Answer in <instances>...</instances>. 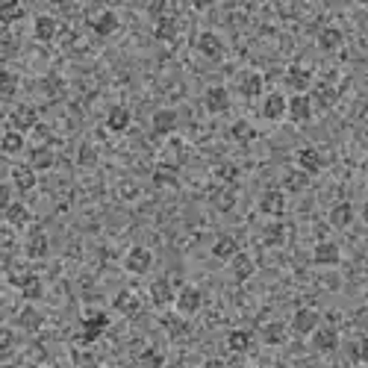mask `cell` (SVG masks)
<instances>
[{
	"label": "cell",
	"instance_id": "obj_41",
	"mask_svg": "<svg viewBox=\"0 0 368 368\" xmlns=\"http://www.w3.org/2000/svg\"><path fill=\"white\" fill-rule=\"evenodd\" d=\"M212 206H218L221 212H230L233 206H236V188H233V186L218 188V192L212 195Z\"/></svg>",
	"mask_w": 368,
	"mask_h": 368
},
{
	"label": "cell",
	"instance_id": "obj_27",
	"mask_svg": "<svg viewBox=\"0 0 368 368\" xmlns=\"http://www.w3.org/2000/svg\"><path fill=\"white\" fill-rule=\"evenodd\" d=\"M112 306L121 315H127V318H136L138 312H142V301L136 297V292H130V289H124V292H118L115 295V301H112Z\"/></svg>",
	"mask_w": 368,
	"mask_h": 368
},
{
	"label": "cell",
	"instance_id": "obj_18",
	"mask_svg": "<svg viewBox=\"0 0 368 368\" xmlns=\"http://www.w3.org/2000/svg\"><path fill=\"white\" fill-rule=\"evenodd\" d=\"M36 174H38V171H36L33 165H15L12 171H9V177H12V186H15L21 195H27V192H33V188H36V183H38Z\"/></svg>",
	"mask_w": 368,
	"mask_h": 368
},
{
	"label": "cell",
	"instance_id": "obj_5",
	"mask_svg": "<svg viewBox=\"0 0 368 368\" xmlns=\"http://www.w3.org/2000/svg\"><path fill=\"white\" fill-rule=\"evenodd\" d=\"M124 268H127L130 274L142 277V274H147V271L154 268V254L147 251V247L136 245V247H130V251H127V256H124Z\"/></svg>",
	"mask_w": 368,
	"mask_h": 368
},
{
	"label": "cell",
	"instance_id": "obj_23",
	"mask_svg": "<svg viewBox=\"0 0 368 368\" xmlns=\"http://www.w3.org/2000/svg\"><path fill=\"white\" fill-rule=\"evenodd\" d=\"M118 27H121V21H118V12H112V9H103V12H97L95 21H92L95 36H101V38H109L112 33H118Z\"/></svg>",
	"mask_w": 368,
	"mask_h": 368
},
{
	"label": "cell",
	"instance_id": "obj_36",
	"mask_svg": "<svg viewBox=\"0 0 368 368\" xmlns=\"http://www.w3.org/2000/svg\"><path fill=\"white\" fill-rule=\"evenodd\" d=\"M306 186H310V174H304L301 168H292V171H286V174H283V192L301 195Z\"/></svg>",
	"mask_w": 368,
	"mask_h": 368
},
{
	"label": "cell",
	"instance_id": "obj_35",
	"mask_svg": "<svg viewBox=\"0 0 368 368\" xmlns=\"http://www.w3.org/2000/svg\"><path fill=\"white\" fill-rule=\"evenodd\" d=\"M286 236H289L286 224L283 221H271V224H265V230H262V245L265 247H283Z\"/></svg>",
	"mask_w": 368,
	"mask_h": 368
},
{
	"label": "cell",
	"instance_id": "obj_8",
	"mask_svg": "<svg viewBox=\"0 0 368 368\" xmlns=\"http://www.w3.org/2000/svg\"><path fill=\"white\" fill-rule=\"evenodd\" d=\"M230 103H233L230 101V92H227L224 86H210L204 92V109L210 115H224L227 109H230Z\"/></svg>",
	"mask_w": 368,
	"mask_h": 368
},
{
	"label": "cell",
	"instance_id": "obj_30",
	"mask_svg": "<svg viewBox=\"0 0 368 368\" xmlns=\"http://www.w3.org/2000/svg\"><path fill=\"white\" fill-rule=\"evenodd\" d=\"M236 254H238V242H236L233 236H227V233H224V236H218L215 242H212V256H215V260L230 262Z\"/></svg>",
	"mask_w": 368,
	"mask_h": 368
},
{
	"label": "cell",
	"instance_id": "obj_43",
	"mask_svg": "<svg viewBox=\"0 0 368 368\" xmlns=\"http://www.w3.org/2000/svg\"><path fill=\"white\" fill-rule=\"evenodd\" d=\"M18 324H21L24 330H38V327H42V312H36L33 306H27V310L18 315Z\"/></svg>",
	"mask_w": 368,
	"mask_h": 368
},
{
	"label": "cell",
	"instance_id": "obj_12",
	"mask_svg": "<svg viewBox=\"0 0 368 368\" xmlns=\"http://www.w3.org/2000/svg\"><path fill=\"white\" fill-rule=\"evenodd\" d=\"M24 254H27V260H45V256L51 254V238H47V233L45 230L29 233L24 242Z\"/></svg>",
	"mask_w": 368,
	"mask_h": 368
},
{
	"label": "cell",
	"instance_id": "obj_6",
	"mask_svg": "<svg viewBox=\"0 0 368 368\" xmlns=\"http://www.w3.org/2000/svg\"><path fill=\"white\" fill-rule=\"evenodd\" d=\"M197 53H201L204 59H212V62H221L224 59V42H221V36L212 33V29H204L201 36H197Z\"/></svg>",
	"mask_w": 368,
	"mask_h": 368
},
{
	"label": "cell",
	"instance_id": "obj_48",
	"mask_svg": "<svg viewBox=\"0 0 368 368\" xmlns=\"http://www.w3.org/2000/svg\"><path fill=\"white\" fill-rule=\"evenodd\" d=\"M12 345H15V336H12V330H9V327H3V330H0V354H9L12 351Z\"/></svg>",
	"mask_w": 368,
	"mask_h": 368
},
{
	"label": "cell",
	"instance_id": "obj_34",
	"mask_svg": "<svg viewBox=\"0 0 368 368\" xmlns=\"http://www.w3.org/2000/svg\"><path fill=\"white\" fill-rule=\"evenodd\" d=\"M254 345V333L251 330H230L227 333V351L230 354H247Z\"/></svg>",
	"mask_w": 368,
	"mask_h": 368
},
{
	"label": "cell",
	"instance_id": "obj_24",
	"mask_svg": "<svg viewBox=\"0 0 368 368\" xmlns=\"http://www.w3.org/2000/svg\"><path fill=\"white\" fill-rule=\"evenodd\" d=\"M292 118L295 124H306L312 118V101H310V95H295L289 97V112H286Z\"/></svg>",
	"mask_w": 368,
	"mask_h": 368
},
{
	"label": "cell",
	"instance_id": "obj_44",
	"mask_svg": "<svg viewBox=\"0 0 368 368\" xmlns=\"http://www.w3.org/2000/svg\"><path fill=\"white\" fill-rule=\"evenodd\" d=\"M215 177L221 183H227V186H236V180H238V168L233 165V162H221L215 168Z\"/></svg>",
	"mask_w": 368,
	"mask_h": 368
},
{
	"label": "cell",
	"instance_id": "obj_25",
	"mask_svg": "<svg viewBox=\"0 0 368 368\" xmlns=\"http://www.w3.org/2000/svg\"><path fill=\"white\" fill-rule=\"evenodd\" d=\"M33 36H36V42H53V38L59 36V21L53 15H38L36 21H33Z\"/></svg>",
	"mask_w": 368,
	"mask_h": 368
},
{
	"label": "cell",
	"instance_id": "obj_20",
	"mask_svg": "<svg viewBox=\"0 0 368 368\" xmlns=\"http://www.w3.org/2000/svg\"><path fill=\"white\" fill-rule=\"evenodd\" d=\"M312 347L318 354H333L339 347V330L336 327H318L312 333Z\"/></svg>",
	"mask_w": 368,
	"mask_h": 368
},
{
	"label": "cell",
	"instance_id": "obj_45",
	"mask_svg": "<svg viewBox=\"0 0 368 368\" xmlns=\"http://www.w3.org/2000/svg\"><path fill=\"white\" fill-rule=\"evenodd\" d=\"M138 363H142V368H162L165 356L156 351V347H147V351H142V356H138Z\"/></svg>",
	"mask_w": 368,
	"mask_h": 368
},
{
	"label": "cell",
	"instance_id": "obj_1",
	"mask_svg": "<svg viewBox=\"0 0 368 368\" xmlns=\"http://www.w3.org/2000/svg\"><path fill=\"white\" fill-rule=\"evenodd\" d=\"M106 330H109V315L101 312V310H92V312L83 315V321H79V336L77 339L83 345H95Z\"/></svg>",
	"mask_w": 368,
	"mask_h": 368
},
{
	"label": "cell",
	"instance_id": "obj_16",
	"mask_svg": "<svg viewBox=\"0 0 368 368\" xmlns=\"http://www.w3.org/2000/svg\"><path fill=\"white\" fill-rule=\"evenodd\" d=\"M177 121H180V118H177V112L174 109H156L154 112V118H151V130H154V136H171L174 130H177Z\"/></svg>",
	"mask_w": 368,
	"mask_h": 368
},
{
	"label": "cell",
	"instance_id": "obj_54",
	"mask_svg": "<svg viewBox=\"0 0 368 368\" xmlns=\"http://www.w3.org/2000/svg\"><path fill=\"white\" fill-rule=\"evenodd\" d=\"M230 368H247V365H242V363H236V365H230Z\"/></svg>",
	"mask_w": 368,
	"mask_h": 368
},
{
	"label": "cell",
	"instance_id": "obj_37",
	"mask_svg": "<svg viewBox=\"0 0 368 368\" xmlns=\"http://www.w3.org/2000/svg\"><path fill=\"white\" fill-rule=\"evenodd\" d=\"M24 133H15V130H6L3 138H0V151H3L6 156H18L24 151Z\"/></svg>",
	"mask_w": 368,
	"mask_h": 368
},
{
	"label": "cell",
	"instance_id": "obj_28",
	"mask_svg": "<svg viewBox=\"0 0 368 368\" xmlns=\"http://www.w3.org/2000/svg\"><path fill=\"white\" fill-rule=\"evenodd\" d=\"M354 204H347V201H339V204H333L330 206V224L336 227V230H345V227H351L354 224Z\"/></svg>",
	"mask_w": 368,
	"mask_h": 368
},
{
	"label": "cell",
	"instance_id": "obj_11",
	"mask_svg": "<svg viewBox=\"0 0 368 368\" xmlns=\"http://www.w3.org/2000/svg\"><path fill=\"white\" fill-rule=\"evenodd\" d=\"M295 159H297V168H301L304 174H310V177H315V174L324 171V156H321V151H318V147H301Z\"/></svg>",
	"mask_w": 368,
	"mask_h": 368
},
{
	"label": "cell",
	"instance_id": "obj_56",
	"mask_svg": "<svg viewBox=\"0 0 368 368\" xmlns=\"http://www.w3.org/2000/svg\"><path fill=\"white\" fill-rule=\"evenodd\" d=\"M3 368H9V365H3Z\"/></svg>",
	"mask_w": 368,
	"mask_h": 368
},
{
	"label": "cell",
	"instance_id": "obj_39",
	"mask_svg": "<svg viewBox=\"0 0 368 368\" xmlns=\"http://www.w3.org/2000/svg\"><path fill=\"white\" fill-rule=\"evenodd\" d=\"M230 138L233 142H238V145H247V142H254L256 138V130H254V124L251 121H236L233 127H230Z\"/></svg>",
	"mask_w": 368,
	"mask_h": 368
},
{
	"label": "cell",
	"instance_id": "obj_49",
	"mask_svg": "<svg viewBox=\"0 0 368 368\" xmlns=\"http://www.w3.org/2000/svg\"><path fill=\"white\" fill-rule=\"evenodd\" d=\"M97 162V151L92 145H83V151H79V165H95Z\"/></svg>",
	"mask_w": 368,
	"mask_h": 368
},
{
	"label": "cell",
	"instance_id": "obj_14",
	"mask_svg": "<svg viewBox=\"0 0 368 368\" xmlns=\"http://www.w3.org/2000/svg\"><path fill=\"white\" fill-rule=\"evenodd\" d=\"M230 271H233V280L236 283H247L251 280V277L256 274V260L251 254H242L238 251L233 260H230Z\"/></svg>",
	"mask_w": 368,
	"mask_h": 368
},
{
	"label": "cell",
	"instance_id": "obj_19",
	"mask_svg": "<svg viewBox=\"0 0 368 368\" xmlns=\"http://www.w3.org/2000/svg\"><path fill=\"white\" fill-rule=\"evenodd\" d=\"M130 124H133V112L127 106H121V103L112 106L106 112V130L109 133H127L130 130Z\"/></svg>",
	"mask_w": 368,
	"mask_h": 368
},
{
	"label": "cell",
	"instance_id": "obj_51",
	"mask_svg": "<svg viewBox=\"0 0 368 368\" xmlns=\"http://www.w3.org/2000/svg\"><path fill=\"white\" fill-rule=\"evenodd\" d=\"M79 368H97V360L95 356H88V354H83L79 356Z\"/></svg>",
	"mask_w": 368,
	"mask_h": 368
},
{
	"label": "cell",
	"instance_id": "obj_26",
	"mask_svg": "<svg viewBox=\"0 0 368 368\" xmlns=\"http://www.w3.org/2000/svg\"><path fill=\"white\" fill-rule=\"evenodd\" d=\"M318 47H321V51H327V53H333V51H339V47L345 45V33L339 27H321L318 29Z\"/></svg>",
	"mask_w": 368,
	"mask_h": 368
},
{
	"label": "cell",
	"instance_id": "obj_13",
	"mask_svg": "<svg viewBox=\"0 0 368 368\" xmlns=\"http://www.w3.org/2000/svg\"><path fill=\"white\" fill-rule=\"evenodd\" d=\"M3 221L6 227H15V230H24V227L33 221V212H29V206L24 201H12L3 210Z\"/></svg>",
	"mask_w": 368,
	"mask_h": 368
},
{
	"label": "cell",
	"instance_id": "obj_53",
	"mask_svg": "<svg viewBox=\"0 0 368 368\" xmlns=\"http://www.w3.org/2000/svg\"><path fill=\"white\" fill-rule=\"evenodd\" d=\"M360 218H363V221H365V224H368V201H365V204H363V210H360Z\"/></svg>",
	"mask_w": 368,
	"mask_h": 368
},
{
	"label": "cell",
	"instance_id": "obj_3",
	"mask_svg": "<svg viewBox=\"0 0 368 368\" xmlns=\"http://www.w3.org/2000/svg\"><path fill=\"white\" fill-rule=\"evenodd\" d=\"M12 286L24 295V301H29V304H36V301H42V297H45V283H42V277L33 274V271L12 274Z\"/></svg>",
	"mask_w": 368,
	"mask_h": 368
},
{
	"label": "cell",
	"instance_id": "obj_33",
	"mask_svg": "<svg viewBox=\"0 0 368 368\" xmlns=\"http://www.w3.org/2000/svg\"><path fill=\"white\" fill-rule=\"evenodd\" d=\"M310 101H312V106H318V109H330V106L336 103V86H330V83H315Z\"/></svg>",
	"mask_w": 368,
	"mask_h": 368
},
{
	"label": "cell",
	"instance_id": "obj_52",
	"mask_svg": "<svg viewBox=\"0 0 368 368\" xmlns=\"http://www.w3.org/2000/svg\"><path fill=\"white\" fill-rule=\"evenodd\" d=\"M204 368H227V365H224V360L212 356V360H206V363H204Z\"/></svg>",
	"mask_w": 368,
	"mask_h": 368
},
{
	"label": "cell",
	"instance_id": "obj_22",
	"mask_svg": "<svg viewBox=\"0 0 368 368\" xmlns=\"http://www.w3.org/2000/svg\"><path fill=\"white\" fill-rule=\"evenodd\" d=\"M151 301H154V306H171L177 301V292L168 277H159V280L151 283Z\"/></svg>",
	"mask_w": 368,
	"mask_h": 368
},
{
	"label": "cell",
	"instance_id": "obj_7",
	"mask_svg": "<svg viewBox=\"0 0 368 368\" xmlns=\"http://www.w3.org/2000/svg\"><path fill=\"white\" fill-rule=\"evenodd\" d=\"M318 327H321V315H318V310H312V306H301V310H295L292 330L297 336H312Z\"/></svg>",
	"mask_w": 368,
	"mask_h": 368
},
{
	"label": "cell",
	"instance_id": "obj_42",
	"mask_svg": "<svg viewBox=\"0 0 368 368\" xmlns=\"http://www.w3.org/2000/svg\"><path fill=\"white\" fill-rule=\"evenodd\" d=\"M18 92V77L12 71H0V97L3 101H12Z\"/></svg>",
	"mask_w": 368,
	"mask_h": 368
},
{
	"label": "cell",
	"instance_id": "obj_50",
	"mask_svg": "<svg viewBox=\"0 0 368 368\" xmlns=\"http://www.w3.org/2000/svg\"><path fill=\"white\" fill-rule=\"evenodd\" d=\"M12 51H15V42H12V36L3 29V56H12Z\"/></svg>",
	"mask_w": 368,
	"mask_h": 368
},
{
	"label": "cell",
	"instance_id": "obj_21",
	"mask_svg": "<svg viewBox=\"0 0 368 368\" xmlns=\"http://www.w3.org/2000/svg\"><path fill=\"white\" fill-rule=\"evenodd\" d=\"M265 88V79L260 71H245L242 77H238V95L247 97V101H254V97H260Z\"/></svg>",
	"mask_w": 368,
	"mask_h": 368
},
{
	"label": "cell",
	"instance_id": "obj_2",
	"mask_svg": "<svg viewBox=\"0 0 368 368\" xmlns=\"http://www.w3.org/2000/svg\"><path fill=\"white\" fill-rule=\"evenodd\" d=\"M6 130H15V133H24V136L38 130V112H36V106L18 103L12 112H9V118H6Z\"/></svg>",
	"mask_w": 368,
	"mask_h": 368
},
{
	"label": "cell",
	"instance_id": "obj_4",
	"mask_svg": "<svg viewBox=\"0 0 368 368\" xmlns=\"http://www.w3.org/2000/svg\"><path fill=\"white\" fill-rule=\"evenodd\" d=\"M174 306H177V312H180L183 318H192V315L201 312V306H204V292L197 289V286H183V289L177 292Z\"/></svg>",
	"mask_w": 368,
	"mask_h": 368
},
{
	"label": "cell",
	"instance_id": "obj_47",
	"mask_svg": "<svg viewBox=\"0 0 368 368\" xmlns=\"http://www.w3.org/2000/svg\"><path fill=\"white\" fill-rule=\"evenodd\" d=\"M162 327L171 333V339H180V336H186V324L177 321V318H162Z\"/></svg>",
	"mask_w": 368,
	"mask_h": 368
},
{
	"label": "cell",
	"instance_id": "obj_46",
	"mask_svg": "<svg viewBox=\"0 0 368 368\" xmlns=\"http://www.w3.org/2000/svg\"><path fill=\"white\" fill-rule=\"evenodd\" d=\"M351 356L356 363H368V336H360V339L351 345Z\"/></svg>",
	"mask_w": 368,
	"mask_h": 368
},
{
	"label": "cell",
	"instance_id": "obj_31",
	"mask_svg": "<svg viewBox=\"0 0 368 368\" xmlns=\"http://www.w3.org/2000/svg\"><path fill=\"white\" fill-rule=\"evenodd\" d=\"M177 33H180V24H177L174 15H165V18H159V21L154 24V38L156 42H174Z\"/></svg>",
	"mask_w": 368,
	"mask_h": 368
},
{
	"label": "cell",
	"instance_id": "obj_38",
	"mask_svg": "<svg viewBox=\"0 0 368 368\" xmlns=\"http://www.w3.org/2000/svg\"><path fill=\"white\" fill-rule=\"evenodd\" d=\"M27 15V6L24 3H15V0H9V3L0 6V24H3V29L9 24H15L18 18H24Z\"/></svg>",
	"mask_w": 368,
	"mask_h": 368
},
{
	"label": "cell",
	"instance_id": "obj_40",
	"mask_svg": "<svg viewBox=\"0 0 368 368\" xmlns=\"http://www.w3.org/2000/svg\"><path fill=\"white\" fill-rule=\"evenodd\" d=\"M151 180H154L156 188H177V171L171 165H159Z\"/></svg>",
	"mask_w": 368,
	"mask_h": 368
},
{
	"label": "cell",
	"instance_id": "obj_55",
	"mask_svg": "<svg viewBox=\"0 0 368 368\" xmlns=\"http://www.w3.org/2000/svg\"><path fill=\"white\" fill-rule=\"evenodd\" d=\"M42 368H51V365H42Z\"/></svg>",
	"mask_w": 368,
	"mask_h": 368
},
{
	"label": "cell",
	"instance_id": "obj_9",
	"mask_svg": "<svg viewBox=\"0 0 368 368\" xmlns=\"http://www.w3.org/2000/svg\"><path fill=\"white\" fill-rule=\"evenodd\" d=\"M312 262L318 265V268H333V265H339L342 262V251H339V245L336 242H318L315 247H312Z\"/></svg>",
	"mask_w": 368,
	"mask_h": 368
},
{
	"label": "cell",
	"instance_id": "obj_17",
	"mask_svg": "<svg viewBox=\"0 0 368 368\" xmlns=\"http://www.w3.org/2000/svg\"><path fill=\"white\" fill-rule=\"evenodd\" d=\"M286 86H289L292 92L304 95L306 88H312V71L306 65H289V71H286Z\"/></svg>",
	"mask_w": 368,
	"mask_h": 368
},
{
	"label": "cell",
	"instance_id": "obj_29",
	"mask_svg": "<svg viewBox=\"0 0 368 368\" xmlns=\"http://www.w3.org/2000/svg\"><path fill=\"white\" fill-rule=\"evenodd\" d=\"M56 162V154H53V147H47V145H38L29 151V162L27 165H33L36 171H51Z\"/></svg>",
	"mask_w": 368,
	"mask_h": 368
},
{
	"label": "cell",
	"instance_id": "obj_32",
	"mask_svg": "<svg viewBox=\"0 0 368 368\" xmlns=\"http://www.w3.org/2000/svg\"><path fill=\"white\" fill-rule=\"evenodd\" d=\"M262 342L265 345H271V347H280V345H286V339H289V330H286V324L283 321H268L265 327H262Z\"/></svg>",
	"mask_w": 368,
	"mask_h": 368
},
{
	"label": "cell",
	"instance_id": "obj_15",
	"mask_svg": "<svg viewBox=\"0 0 368 368\" xmlns=\"http://www.w3.org/2000/svg\"><path fill=\"white\" fill-rule=\"evenodd\" d=\"M262 118L265 121H280V118L289 112V101L280 95V92H271V95H265V101H262Z\"/></svg>",
	"mask_w": 368,
	"mask_h": 368
},
{
	"label": "cell",
	"instance_id": "obj_10",
	"mask_svg": "<svg viewBox=\"0 0 368 368\" xmlns=\"http://www.w3.org/2000/svg\"><path fill=\"white\" fill-rule=\"evenodd\" d=\"M260 212H265L268 218H283V212H286V192L283 188H268V192H262Z\"/></svg>",
	"mask_w": 368,
	"mask_h": 368
}]
</instances>
